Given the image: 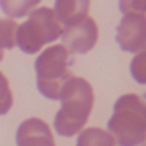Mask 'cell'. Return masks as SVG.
I'll return each instance as SVG.
<instances>
[{
  "mask_svg": "<svg viewBox=\"0 0 146 146\" xmlns=\"http://www.w3.org/2000/svg\"><path fill=\"white\" fill-rule=\"evenodd\" d=\"M60 110L55 115V131L71 137L86 126L93 110V88L82 77H71L66 82L60 97Z\"/></svg>",
  "mask_w": 146,
  "mask_h": 146,
  "instance_id": "6da1fadb",
  "label": "cell"
},
{
  "mask_svg": "<svg viewBox=\"0 0 146 146\" xmlns=\"http://www.w3.org/2000/svg\"><path fill=\"white\" fill-rule=\"evenodd\" d=\"M108 131L117 146H139L146 139V102L135 93H126L113 104Z\"/></svg>",
  "mask_w": 146,
  "mask_h": 146,
  "instance_id": "7a4b0ae2",
  "label": "cell"
},
{
  "mask_svg": "<svg viewBox=\"0 0 146 146\" xmlns=\"http://www.w3.org/2000/svg\"><path fill=\"white\" fill-rule=\"evenodd\" d=\"M71 57L64 46L55 44L46 48L35 60L36 88L49 100H58L66 82L71 79Z\"/></svg>",
  "mask_w": 146,
  "mask_h": 146,
  "instance_id": "3957f363",
  "label": "cell"
},
{
  "mask_svg": "<svg viewBox=\"0 0 146 146\" xmlns=\"http://www.w3.org/2000/svg\"><path fill=\"white\" fill-rule=\"evenodd\" d=\"M62 35V26L57 20L53 9L38 7L29 13V18L17 29V46L20 51L27 55H35L51 44Z\"/></svg>",
  "mask_w": 146,
  "mask_h": 146,
  "instance_id": "277c9868",
  "label": "cell"
},
{
  "mask_svg": "<svg viewBox=\"0 0 146 146\" xmlns=\"http://www.w3.org/2000/svg\"><path fill=\"white\" fill-rule=\"evenodd\" d=\"M117 44L126 53H139L146 48V15L128 13L121 18L115 33Z\"/></svg>",
  "mask_w": 146,
  "mask_h": 146,
  "instance_id": "5b68a950",
  "label": "cell"
},
{
  "mask_svg": "<svg viewBox=\"0 0 146 146\" xmlns=\"http://www.w3.org/2000/svg\"><path fill=\"white\" fill-rule=\"evenodd\" d=\"M62 46L70 51V55H84L91 51L97 44L99 29L93 18L86 17L79 24L70 26L62 31Z\"/></svg>",
  "mask_w": 146,
  "mask_h": 146,
  "instance_id": "8992f818",
  "label": "cell"
},
{
  "mask_svg": "<svg viewBox=\"0 0 146 146\" xmlns=\"http://www.w3.org/2000/svg\"><path fill=\"white\" fill-rule=\"evenodd\" d=\"M17 146H55L49 126L40 119H26L17 130Z\"/></svg>",
  "mask_w": 146,
  "mask_h": 146,
  "instance_id": "52a82bcc",
  "label": "cell"
},
{
  "mask_svg": "<svg viewBox=\"0 0 146 146\" xmlns=\"http://www.w3.org/2000/svg\"><path fill=\"white\" fill-rule=\"evenodd\" d=\"M90 0H55L53 13L57 20L66 27L79 24L88 17Z\"/></svg>",
  "mask_w": 146,
  "mask_h": 146,
  "instance_id": "ba28073f",
  "label": "cell"
},
{
  "mask_svg": "<svg viewBox=\"0 0 146 146\" xmlns=\"http://www.w3.org/2000/svg\"><path fill=\"white\" fill-rule=\"evenodd\" d=\"M75 146H115V139L110 131L100 128H88L79 131Z\"/></svg>",
  "mask_w": 146,
  "mask_h": 146,
  "instance_id": "9c48e42d",
  "label": "cell"
},
{
  "mask_svg": "<svg viewBox=\"0 0 146 146\" xmlns=\"http://www.w3.org/2000/svg\"><path fill=\"white\" fill-rule=\"evenodd\" d=\"M40 0H0V9L7 18H22L29 15Z\"/></svg>",
  "mask_w": 146,
  "mask_h": 146,
  "instance_id": "30bf717a",
  "label": "cell"
},
{
  "mask_svg": "<svg viewBox=\"0 0 146 146\" xmlns=\"http://www.w3.org/2000/svg\"><path fill=\"white\" fill-rule=\"evenodd\" d=\"M17 29L13 18H2L0 20V49H11L17 46Z\"/></svg>",
  "mask_w": 146,
  "mask_h": 146,
  "instance_id": "8fae6325",
  "label": "cell"
},
{
  "mask_svg": "<svg viewBox=\"0 0 146 146\" xmlns=\"http://www.w3.org/2000/svg\"><path fill=\"white\" fill-rule=\"evenodd\" d=\"M130 73H131V77H133L135 82H139V84H146V48L141 49V51L131 58Z\"/></svg>",
  "mask_w": 146,
  "mask_h": 146,
  "instance_id": "7c38bea8",
  "label": "cell"
},
{
  "mask_svg": "<svg viewBox=\"0 0 146 146\" xmlns=\"http://www.w3.org/2000/svg\"><path fill=\"white\" fill-rule=\"evenodd\" d=\"M13 106V93L9 90V82L4 77V73H0V115H6Z\"/></svg>",
  "mask_w": 146,
  "mask_h": 146,
  "instance_id": "4fadbf2b",
  "label": "cell"
},
{
  "mask_svg": "<svg viewBox=\"0 0 146 146\" xmlns=\"http://www.w3.org/2000/svg\"><path fill=\"white\" fill-rule=\"evenodd\" d=\"M119 9L122 15H128V13L146 15V0H119Z\"/></svg>",
  "mask_w": 146,
  "mask_h": 146,
  "instance_id": "5bb4252c",
  "label": "cell"
},
{
  "mask_svg": "<svg viewBox=\"0 0 146 146\" xmlns=\"http://www.w3.org/2000/svg\"><path fill=\"white\" fill-rule=\"evenodd\" d=\"M4 58V49H0V60Z\"/></svg>",
  "mask_w": 146,
  "mask_h": 146,
  "instance_id": "9a60e30c",
  "label": "cell"
},
{
  "mask_svg": "<svg viewBox=\"0 0 146 146\" xmlns=\"http://www.w3.org/2000/svg\"><path fill=\"white\" fill-rule=\"evenodd\" d=\"M141 144H143V146H146V139H144V141H143V143H141Z\"/></svg>",
  "mask_w": 146,
  "mask_h": 146,
  "instance_id": "2e32d148",
  "label": "cell"
}]
</instances>
